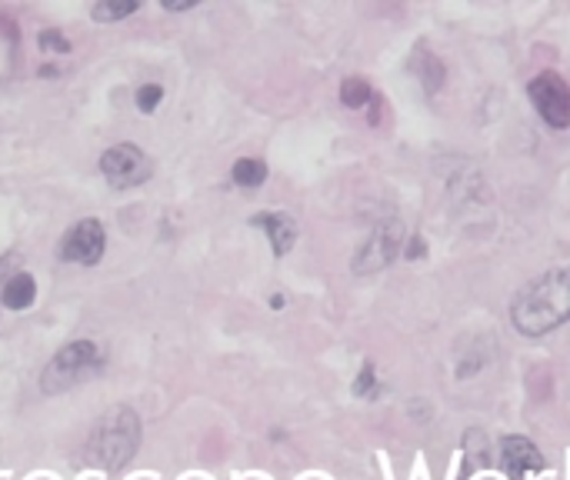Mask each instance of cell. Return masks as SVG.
Returning <instances> with one entry per match:
<instances>
[{
  "instance_id": "6da1fadb",
  "label": "cell",
  "mask_w": 570,
  "mask_h": 480,
  "mask_svg": "<svg viewBox=\"0 0 570 480\" xmlns=\"http://www.w3.org/2000/svg\"><path fill=\"white\" fill-rule=\"evenodd\" d=\"M511 321L521 334L541 337L570 321V267H558L528 284L511 304Z\"/></svg>"
},
{
  "instance_id": "7a4b0ae2",
  "label": "cell",
  "mask_w": 570,
  "mask_h": 480,
  "mask_svg": "<svg viewBox=\"0 0 570 480\" xmlns=\"http://www.w3.org/2000/svg\"><path fill=\"white\" fill-rule=\"evenodd\" d=\"M137 448H140V418L130 408L107 411L90 434V458L107 471L124 468L137 454Z\"/></svg>"
},
{
  "instance_id": "3957f363",
  "label": "cell",
  "mask_w": 570,
  "mask_h": 480,
  "mask_svg": "<svg viewBox=\"0 0 570 480\" xmlns=\"http://www.w3.org/2000/svg\"><path fill=\"white\" fill-rule=\"evenodd\" d=\"M100 368H104L100 347H97L94 341H73V344L60 347V351L50 357V364L43 368L40 388H43V394H63V391H70L73 384L94 378Z\"/></svg>"
},
{
  "instance_id": "277c9868",
  "label": "cell",
  "mask_w": 570,
  "mask_h": 480,
  "mask_svg": "<svg viewBox=\"0 0 570 480\" xmlns=\"http://www.w3.org/2000/svg\"><path fill=\"white\" fill-rule=\"evenodd\" d=\"M528 94H531V100H534L538 114H541V117H544L551 127H558V130H568L570 127V87L564 84V77H561V74H554V70H544V74H538V77L531 80Z\"/></svg>"
},
{
  "instance_id": "5b68a950",
  "label": "cell",
  "mask_w": 570,
  "mask_h": 480,
  "mask_svg": "<svg viewBox=\"0 0 570 480\" xmlns=\"http://www.w3.org/2000/svg\"><path fill=\"white\" fill-rule=\"evenodd\" d=\"M100 170H104V177L110 180V187L124 190V187L144 184V180L150 177L154 164H150V157H147L140 147H134V144H117V147H110V150L104 154Z\"/></svg>"
},
{
  "instance_id": "8992f818",
  "label": "cell",
  "mask_w": 570,
  "mask_h": 480,
  "mask_svg": "<svg viewBox=\"0 0 570 480\" xmlns=\"http://www.w3.org/2000/svg\"><path fill=\"white\" fill-rule=\"evenodd\" d=\"M401 241H404V231H401L397 221L381 224V227L364 241V247L354 254V271H357V274H371V271H381V267L394 264V257H397V251H401Z\"/></svg>"
},
{
  "instance_id": "52a82bcc",
  "label": "cell",
  "mask_w": 570,
  "mask_h": 480,
  "mask_svg": "<svg viewBox=\"0 0 570 480\" xmlns=\"http://www.w3.org/2000/svg\"><path fill=\"white\" fill-rule=\"evenodd\" d=\"M104 244H107V237H104V224L100 221H80L77 227H70L67 234H63V244H60V257L63 261H73V264H97L100 257H104Z\"/></svg>"
},
{
  "instance_id": "ba28073f",
  "label": "cell",
  "mask_w": 570,
  "mask_h": 480,
  "mask_svg": "<svg viewBox=\"0 0 570 480\" xmlns=\"http://www.w3.org/2000/svg\"><path fill=\"white\" fill-rule=\"evenodd\" d=\"M501 468H504L508 478L521 480L531 471H544L548 464H544L541 451L528 438H504L501 441Z\"/></svg>"
},
{
  "instance_id": "9c48e42d",
  "label": "cell",
  "mask_w": 570,
  "mask_h": 480,
  "mask_svg": "<svg viewBox=\"0 0 570 480\" xmlns=\"http://www.w3.org/2000/svg\"><path fill=\"white\" fill-rule=\"evenodd\" d=\"M254 224L267 231L271 247H274L277 257H284L294 247V241H297V224L287 214H261V217H254Z\"/></svg>"
},
{
  "instance_id": "30bf717a",
  "label": "cell",
  "mask_w": 570,
  "mask_h": 480,
  "mask_svg": "<svg viewBox=\"0 0 570 480\" xmlns=\"http://www.w3.org/2000/svg\"><path fill=\"white\" fill-rule=\"evenodd\" d=\"M33 297H37V284H33V277L30 274H10L3 284H0V304L7 307V311H27L30 304H33Z\"/></svg>"
},
{
  "instance_id": "8fae6325",
  "label": "cell",
  "mask_w": 570,
  "mask_h": 480,
  "mask_svg": "<svg viewBox=\"0 0 570 480\" xmlns=\"http://www.w3.org/2000/svg\"><path fill=\"white\" fill-rule=\"evenodd\" d=\"M234 180H237L240 187H261V184L267 180V167H264V160H257V157H244V160H237V164H234Z\"/></svg>"
},
{
  "instance_id": "7c38bea8",
  "label": "cell",
  "mask_w": 570,
  "mask_h": 480,
  "mask_svg": "<svg viewBox=\"0 0 570 480\" xmlns=\"http://www.w3.org/2000/svg\"><path fill=\"white\" fill-rule=\"evenodd\" d=\"M374 94H371V84L364 80V77H347L344 84H341V100H344V107H364L367 100H371Z\"/></svg>"
},
{
  "instance_id": "4fadbf2b",
  "label": "cell",
  "mask_w": 570,
  "mask_h": 480,
  "mask_svg": "<svg viewBox=\"0 0 570 480\" xmlns=\"http://www.w3.org/2000/svg\"><path fill=\"white\" fill-rule=\"evenodd\" d=\"M137 10V0H120V3H97L94 7V20H117Z\"/></svg>"
},
{
  "instance_id": "5bb4252c",
  "label": "cell",
  "mask_w": 570,
  "mask_h": 480,
  "mask_svg": "<svg viewBox=\"0 0 570 480\" xmlns=\"http://www.w3.org/2000/svg\"><path fill=\"white\" fill-rule=\"evenodd\" d=\"M160 97H164V90H160L157 84H144V87L137 90V107H140L144 114H150V110L160 104Z\"/></svg>"
},
{
  "instance_id": "9a60e30c",
  "label": "cell",
  "mask_w": 570,
  "mask_h": 480,
  "mask_svg": "<svg viewBox=\"0 0 570 480\" xmlns=\"http://www.w3.org/2000/svg\"><path fill=\"white\" fill-rule=\"evenodd\" d=\"M40 47H43V50H57V53H67V50H70V43H67L60 33H50V30L40 33Z\"/></svg>"
},
{
  "instance_id": "2e32d148",
  "label": "cell",
  "mask_w": 570,
  "mask_h": 480,
  "mask_svg": "<svg viewBox=\"0 0 570 480\" xmlns=\"http://www.w3.org/2000/svg\"><path fill=\"white\" fill-rule=\"evenodd\" d=\"M371 388H374V364H364V374H361V381L354 384V394H357V398H371Z\"/></svg>"
},
{
  "instance_id": "e0dca14e",
  "label": "cell",
  "mask_w": 570,
  "mask_h": 480,
  "mask_svg": "<svg viewBox=\"0 0 570 480\" xmlns=\"http://www.w3.org/2000/svg\"><path fill=\"white\" fill-rule=\"evenodd\" d=\"M414 244H407V257H421L424 254V241L421 237H411Z\"/></svg>"
}]
</instances>
